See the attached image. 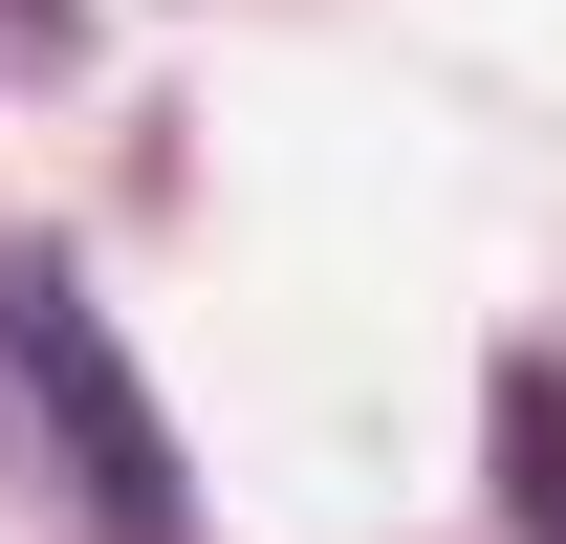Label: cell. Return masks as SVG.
Wrapping results in <instances>:
<instances>
[{
    "mask_svg": "<svg viewBox=\"0 0 566 544\" xmlns=\"http://www.w3.org/2000/svg\"><path fill=\"white\" fill-rule=\"evenodd\" d=\"M0 393L44 414V458H66V501H87L109 544H197V479H175V414L132 393V348H109L87 262H44V240H0Z\"/></svg>",
    "mask_w": 566,
    "mask_h": 544,
    "instance_id": "obj_1",
    "label": "cell"
},
{
    "mask_svg": "<svg viewBox=\"0 0 566 544\" xmlns=\"http://www.w3.org/2000/svg\"><path fill=\"white\" fill-rule=\"evenodd\" d=\"M480 436H501V523H523V544H566V370H545V348L501 370V414H480Z\"/></svg>",
    "mask_w": 566,
    "mask_h": 544,
    "instance_id": "obj_2",
    "label": "cell"
}]
</instances>
